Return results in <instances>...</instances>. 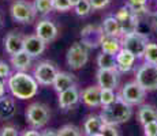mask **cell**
I'll use <instances>...</instances> for the list:
<instances>
[{
	"label": "cell",
	"instance_id": "f546056e",
	"mask_svg": "<svg viewBox=\"0 0 157 136\" xmlns=\"http://www.w3.org/2000/svg\"><path fill=\"white\" fill-rule=\"evenodd\" d=\"M101 106H108V105H112L115 101L117 99V95L115 94V90L109 89H101Z\"/></svg>",
	"mask_w": 157,
	"mask_h": 136
},
{
	"label": "cell",
	"instance_id": "4dcf8cb0",
	"mask_svg": "<svg viewBox=\"0 0 157 136\" xmlns=\"http://www.w3.org/2000/svg\"><path fill=\"white\" fill-rule=\"evenodd\" d=\"M74 8H75V14L78 17H86L93 11V7L89 0H79V3Z\"/></svg>",
	"mask_w": 157,
	"mask_h": 136
},
{
	"label": "cell",
	"instance_id": "30bf717a",
	"mask_svg": "<svg viewBox=\"0 0 157 136\" xmlns=\"http://www.w3.org/2000/svg\"><path fill=\"white\" fill-rule=\"evenodd\" d=\"M57 72L59 71H57L56 65L53 63L45 60V61H41L36 65L33 76L36 78V80L41 86H51V84H53V80H55Z\"/></svg>",
	"mask_w": 157,
	"mask_h": 136
},
{
	"label": "cell",
	"instance_id": "7402d4cb",
	"mask_svg": "<svg viewBox=\"0 0 157 136\" xmlns=\"http://www.w3.org/2000/svg\"><path fill=\"white\" fill-rule=\"evenodd\" d=\"M17 106H15L14 98L8 95H3L0 98V119L2 120H8L15 114Z\"/></svg>",
	"mask_w": 157,
	"mask_h": 136
},
{
	"label": "cell",
	"instance_id": "1f68e13d",
	"mask_svg": "<svg viewBox=\"0 0 157 136\" xmlns=\"http://www.w3.org/2000/svg\"><path fill=\"white\" fill-rule=\"evenodd\" d=\"M59 136H82V132L78 127L72 125V124H67V125H63L62 128L57 131Z\"/></svg>",
	"mask_w": 157,
	"mask_h": 136
},
{
	"label": "cell",
	"instance_id": "9c48e42d",
	"mask_svg": "<svg viewBox=\"0 0 157 136\" xmlns=\"http://www.w3.org/2000/svg\"><path fill=\"white\" fill-rule=\"evenodd\" d=\"M146 91L137 83V82H128L122 87L117 98H120L122 101H124L128 105H141L145 99Z\"/></svg>",
	"mask_w": 157,
	"mask_h": 136
},
{
	"label": "cell",
	"instance_id": "b9f144b4",
	"mask_svg": "<svg viewBox=\"0 0 157 136\" xmlns=\"http://www.w3.org/2000/svg\"><path fill=\"white\" fill-rule=\"evenodd\" d=\"M41 136H59V135H57V132L55 129H48V131H45L44 134H41Z\"/></svg>",
	"mask_w": 157,
	"mask_h": 136
},
{
	"label": "cell",
	"instance_id": "44dd1931",
	"mask_svg": "<svg viewBox=\"0 0 157 136\" xmlns=\"http://www.w3.org/2000/svg\"><path fill=\"white\" fill-rule=\"evenodd\" d=\"M102 30H104L105 35H111V37H117L120 38L122 37V27H120V23L119 20L116 19V17H112V15H109V17H107L104 20H102Z\"/></svg>",
	"mask_w": 157,
	"mask_h": 136
},
{
	"label": "cell",
	"instance_id": "d6a6232c",
	"mask_svg": "<svg viewBox=\"0 0 157 136\" xmlns=\"http://www.w3.org/2000/svg\"><path fill=\"white\" fill-rule=\"evenodd\" d=\"M53 3V10L59 11V13H66V11L71 10V4L68 0H52Z\"/></svg>",
	"mask_w": 157,
	"mask_h": 136
},
{
	"label": "cell",
	"instance_id": "e575fe53",
	"mask_svg": "<svg viewBox=\"0 0 157 136\" xmlns=\"http://www.w3.org/2000/svg\"><path fill=\"white\" fill-rule=\"evenodd\" d=\"M101 135L102 136H120L119 129L116 128V125H105V124L101 129Z\"/></svg>",
	"mask_w": 157,
	"mask_h": 136
},
{
	"label": "cell",
	"instance_id": "d6986e66",
	"mask_svg": "<svg viewBox=\"0 0 157 136\" xmlns=\"http://www.w3.org/2000/svg\"><path fill=\"white\" fill-rule=\"evenodd\" d=\"M75 83H77V78H75V75L70 74V72L62 71V72H57L52 86L57 93H62V91H64V90L75 86Z\"/></svg>",
	"mask_w": 157,
	"mask_h": 136
},
{
	"label": "cell",
	"instance_id": "8992f818",
	"mask_svg": "<svg viewBox=\"0 0 157 136\" xmlns=\"http://www.w3.org/2000/svg\"><path fill=\"white\" fill-rule=\"evenodd\" d=\"M10 14L14 20L19 23H32L36 18V7L34 4L26 2V0H17L11 4Z\"/></svg>",
	"mask_w": 157,
	"mask_h": 136
},
{
	"label": "cell",
	"instance_id": "f6af8a7d",
	"mask_svg": "<svg viewBox=\"0 0 157 136\" xmlns=\"http://www.w3.org/2000/svg\"><path fill=\"white\" fill-rule=\"evenodd\" d=\"M0 23H2V15H0Z\"/></svg>",
	"mask_w": 157,
	"mask_h": 136
},
{
	"label": "cell",
	"instance_id": "d4e9b609",
	"mask_svg": "<svg viewBox=\"0 0 157 136\" xmlns=\"http://www.w3.org/2000/svg\"><path fill=\"white\" fill-rule=\"evenodd\" d=\"M101 50L105 53L115 54L116 56L117 52L122 49V40L117 37H111V35H104L101 41Z\"/></svg>",
	"mask_w": 157,
	"mask_h": 136
},
{
	"label": "cell",
	"instance_id": "f1b7e54d",
	"mask_svg": "<svg viewBox=\"0 0 157 136\" xmlns=\"http://www.w3.org/2000/svg\"><path fill=\"white\" fill-rule=\"evenodd\" d=\"M34 7L36 11L41 15H47L51 11H53V3L52 0H34Z\"/></svg>",
	"mask_w": 157,
	"mask_h": 136
},
{
	"label": "cell",
	"instance_id": "ffe728a7",
	"mask_svg": "<svg viewBox=\"0 0 157 136\" xmlns=\"http://www.w3.org/2000/svg\"><path fill=\"white\" fill-rule=\"evenodd\" d=\"M102 127H104V123H102L100 114H90V116L86 117L85 123H83V134L86 136L93 135V134H100Z\"/></svg>",
	"mask_w": 157,
	"mask_h": 136
},
{
	"label": "cell",
	"instance_id": "f35d334b",
	"mask_svg": "<svg viewBox=\"0 0 157 136\" xmlns=\"http://www.w3.org/2000/svg\"><path fill=\"white\" fill-rule=\"evenodd\" d=\"M147 17H149V25L152 30L157 33V13H150L147 14Z\"/></svg>",
	"mask_w": 157,
	"mask_h": 136
},
{
	"label": "cell",
	"instance_id": "ba28073f",
	"mask_svg": "<svg viewBox=\"0 0 157 136\" xmlns=\"http://www.w3.org/2000/svg\"><path fill=\"white\" fill-rule=\"evenodd\" d=\"M147 44H149L147 42V35L141 31L132 33V34L123 35L122 37V48L130 50L137 59L144 57V53H145Z\"/></svg>",
	"mask_w": 157,
	"mask_h": 136
},
{
	"label": "cell",
	"instance_id": "ab89813d",
	"mask_svg": "<svg viewBox=\"0 0 157 136\" xmlns=\"http://www.w3.org/2000/svg\"><path fill=\"white\" fill-rule=\"evenodd\" d=\"M22 136H41V134L38 131H36V129H30V131L23 132Z\"/></svg>",
	"mask_w": 157,
	"mask_h": 136
},
{
	"label": "cell",
	"instance_id": "6da1fadb",
	"mask_svg": "<svg viewBox=\"0 0 157 136\" xmlns=\"http://www.w3.org/2000/svg\"><path fill=\"white\" fill-rule=\"evenodd\" d=\"M7 87L14 98L30 99L37 95L38 82L26 71H17L7 80Z\"/></svg>",
	"mask_w": 157,
	"mask_h": 136
},
{
	"label": "cell",
	"instance_id": "ee69618b",
	"mask_svg": "<svg viewBox=\"0 0 157 136\" xmlns=\"http://www.w3.org/2000/svg\"><path fill=\"white\" fill-rule=\"evenodd\" d=\"M89 136H102V135H101V132H100V134H93V135H89Z\"/></svg>",
	"mask_w": 157,
	"mask_h": 136
},
{
	"label": "cell",
	"instance_id": "ac0fdd59",
	"mask_svg": "<svg viewBox=\"0 0 157 136\" xmlns=\"http://www.w3.org/2000/svg\"><path fill=\"white\" fill-rule=\"evenodd\" d=\"M135 60H137V57L130 52V50L122 48V49H120L119 52H117V54H116L117 71H119V72H128V71H131L132 67H134V64H135Z\"/></svg>",
	"mask_w": 157,
	"mask_h": 136
},
{
	"label": "cell",
	"instance_id": "cb8c5ba5",
	"mask_svg": "<svg viewBox=\"0 0 157 136\" xmlns=\"http://www.w3.org/2000/svg\"><path fill=\"white\" fill-rule=\"evenodd\" d=\"M32 59L33 57L29 53L22 50V52L11 56V64L15 68V71H26L32 65Z\"/></svg>",
	"mask_w": 157,
	"mask_h": 136
},
{
	"label": "cell",
	"instance_id": "7a4b0ae2",
	"mask_svg": "<svg viewBox=\"0 0 157 136\" xmlns=\"http://www.w3.org/2000/svg\"><path fill=\"white\" fill-rule=\"evenodd\" d=\"M132 116L131 105L126 104L120 98H117L112 105L102 106L100 117L105 125H120L127 123Z\"/></svg>",
	"mask_w": 157,
	"mask_h": 136
},
{
	"label": "cell",
	"instance_id": "d590c367",
	"mask_svg": "<svg viewBox=\"0 0 157 136\" xmlns=\"http://www.w3.org/2000/svg\"><path fill=\"white\" fill-rule=\"evenodd\" d=\"M11 76V69L10 65L6 61H2L0 60V79H8Z\"/></svg>",
	"mask_w": 157,
	"mask_h": 136
},
{
	"label": "cell",
	"instance_id": "9a60e30c",
	"mask_svg": "<svg viewBox=\"0 0 157 136\" xmlns=\"http://www.w3.org/2000/svg\"><path fill=\"white\" fill-rule=\"evenodd\" d=\"M79 99H81V93L78 91L77 86H72L70 89L59 93V106L63 110H68V109L74 108L79 102Z\"/></svg>",
	"mask_w": 157,
	"mask_h": 136
},
{
	"label": "cell",
	"instance_id": "484cf974",
	"mask_svg": "<svg viewBox=\"0 0 157 136\" xmlns=\"http://www.w3.org/2000/svg\"><path fill=\"white\" fill-rule=\"evenodd\" d=\"M97 65L100 69H112L117 71V63H116V56L101 52L97 57Z\"/></svg>",
	"mask_w": 157,
	"mask_h": 136
},
{
	"label": "cell",
	"instance_id": "603a6c76",
	"mask_svg": "<svg viewBox=\"0 0 157 136\" xmlns=\"http://www.w3.org/2000/svg\"><path fill=\"white\" fill-rule=\"evenodd\" d=\"M138 121L142 125L152 121H157V108L153 105H141L138 109Z\"/></svg>",
	"mask_w": 157,
	"mask_h": 136
},
{
	"label": "cell",
	"instance_id": "e0dca14e",
	"mask_svg": "<svg viewBox=\"0 0 157 136\" xmlns=\"http://www.w3.org/2000/svg\"><path fill=\"white\" fill-rule=\"evenodd\" d=\"M101 89L98 86H89L81 91V99L89 108L101 106Z\"/></svg>",
	"mask_w": 157,
	"mask_h": 136
},
{
	"label": "cell",
	"instance_id": "52a82bcc",
	"mask_svg": "<svg viewBox=\"0 0 157 136\" xmlns=\"http://www.w3.org/2000/svg\"><path fill=\"white\" fill-rule=\"evenodd\" d=\"M115 17L119 20L120 27H122V37L138 31V26H140L141 18L132 13L128 6H124V7L120 8V10L115 14Z\"/></svg>",
	"mask_w": 157,
	"mask_h": 136
},
{
	"label": "cell",
	"instance_id": "4fadbf2b",
	"mask_svg": "<svg viewBox=\"0 0 157 136\" xmlns=\"http://www.w3.org/2000/svg\"><path fill=\"white\" fill-rule=\"evenodd\" d=\"M36 35L41 38L43 41L52 42L57 37V27L56 25L49 19H41L36 26Z\"/></svg>",
	"mask_w": 157,
	"mask_h": 136
},
{
	"label": "cell",
	"instance_id": "60d3db41",
	"mask_svg": "<svg viewBox=\"0 0 157 136\" xmlns=\"http://www.w3.org/2000/svg\"><path fill=\"white\" fill-rule=\"evenodd\" d=\"M3 95H6V83H4V79H0V98Z\"/></svg>",
	"mask_w": 157,
	"mask_h": 136
},
{
	"label": "cell",
	"instance_id": "8d00e7d4",
	"mask_svg": "<svg viewBox=\"0 0 157 136\" xmlns=\"http://www.w3.org/2000/svg\"><path fill=\"white\" fill-rule=\"evenodd\" d=\"M90 4H92L93 10H102L109 4L111 0H89Z\"/></svg>",
	"mask_w": 157,
	"mask_h": 136
},
{
	"label": "cell",
	"instance_id": "5bb4252c",
	"mask_svg": "<svg viewBox=\"0 0 157 136\" xmlns=\"http://www.w3.org/2000/svg\"><path fill=\"white\" fill-rule=\"evenodd\" d=\"M47 42L41 40L38 35H26L23 42V50L29 53L32 57H38L45 52Z\"/></svg>",
	"mask_w": 157,
	"mask_h": 136
},
{
	"label": "cell",
	"instance_id": "2e32d148",
	"mask_svg": "<svg viewBox=\"0 0 157 136\" xmlns=\"http://www.w3.org/2000/svg\"><path fill=\"white\" fill-rule=\"evenodd\" d=\"M23 42H25V37L19 33L11 31L6 35L4 38V49L6 52L11 56L19 53L23 50Z\"/></svg>",
	"mask_w": 157,
	"mask_h": 136
},
{
	"label": "cell",
	"instance_id": "83f0119b",
	"mask_svg": "<svg viewBox=\"0 0 157 136\" xmlns=\"http://www.w3.org/2000/svg\"><path fill=\"white\" fill-rule=\"evenodd\" d=\"M144 60L145 63L157 65V44L149 42L146 45V49H145V53H144Z\"/></svg>",
	"mask_w": 157,
	"mask_h": 136
},
{
	"label": "cell",
	"instance_id": "5b68a950",
	"mask_svg": "<svg viewBox=\"0 0 157 136\" xmlns=\"http://www.w3.org/2000/svg\"><path fill=\"white\" fill-rule=\"evenodd\" d=\"M66 61L71 69H81L89 61V48L82 42H74L67 50Z\"/></svg>",
	"mask_w": 157,
	"mask_h": 136
},
{
	"label": "cell",
	"instance_id": "74e56055",
	"mask_svg": "<svg viewBox=\"0 0 157 136\" xmlns=\"http://www.w3.org/2000/svg\"><path fill=\"white\" fill-rule=\"evenodd\" d=\"M0 136H19V132H18V129L15 128V127H4V128L2 129V132H0Z\"/></svg>",
	"mask_w": 157,
	"mask_h": 136
},
{
	"label": "cell",
	"instance_id": "7c38bea8",
	"mask_svg": "<svg viewBox=\"0 0 157 136\" xmlns=\"http://www.w3.org/2000/svg\"><path fill=\"white\" fill-rule=\"evenodd\" d=\"M96 79H97V86L100 89L115 90L119 84V71L98 68L97 74H96Z\"/></svg>",
	"mask_w": 157,
	"mask_h": 136
},
{
	"label": "cell",
	"instance_id": "7bdbcfd3",
	"mask_svg": "<svg viewBox=\"0 0 157 136\" xmlns=\"http://www.w3.org/2000/svg\"><path fill=\"white\" fill-rule=\"evenodd\" d=\"M70 2V4H71V7H75V6L79 3V0H68Z\"/></svg>",
	"mask_w": 157,
	"mask_h": 136
},
{
	"label": "cell",
	"instance_id": "4316f807",
	"mask_svg": "<svg viewBox=\"0 0 157 136\" xmlns=\"http://www.w3.org/2000/svg\"><path fill=\"white\" fill-rule=\"evenodd\" d=\"M146 2H147V0H128L127 6L131 8L132 13L141 18L142 15L149 14V13H147L149 10H147V7H146Z\"/></svg>",
	"mask_w": 157,
	"mask_h": 136
},
{
	"label": "cell",
	"instance_id": "836d02e7",
	"mask_svg": "<svg viewBox=\"0 0 157 136\" xmlns=\"http://www.w3.org/2000/svg\"><path fill=\"white\" fill-rule=\"evenodd\" d=\"M144 134H145V136H157V121L145 124Z\"/></svg>",
	"mask_w": 157,
	"mask_h": 136
},
{
	"label": "cell",
	"instance_id": "277c9868",
	"mask_svg": "<svg viewBox=\"0 0 157 136\" xmlns=\"http://www.w3.org/2000/svg\"><path fill=\"white\" fill-rule=\"evenodd\" d=\"M135 82L145 91H156L157 90V65L144 63L135 72Z\"/></svg>",
	"mask_w": 157,
	"mask_h": 136
},
{
	"label": "cell",
	"instance_id": "8fae6325",
	"mask_svg": "<svg viewBox=\"0 0 157 136\" xmlns=\"http://www.w3.org/2000/svg\"><path fill=\"white\" fill-rule=\"evenodd\" d=\"M104 35H105V33L102 30V27L89 25V26L83 27L82 31H81V38H82L81 42L85 44L89 49H94V48L101 45Z\"/></svg>",
	"mask_w": 157,
	"mask_h": 136
},
{
	"label": "cell",
	"instance_id": "3957f363",
	"mask_svg": "<svg viewBox=\"0 0 157 136\" xmlns=\"http://www.w3.org/2000/svg\"><path fill=\"white\" fill-rule=\"evenodd\" d=\"M26 121L29 123V125L33 129H40L44 125H47V123L51 119V110L47 105L41 104V102H34L30 104L26 108Z\"/></svg>",
	"mask_w": 157,
	"mask_h": 136
}]
</instances>
